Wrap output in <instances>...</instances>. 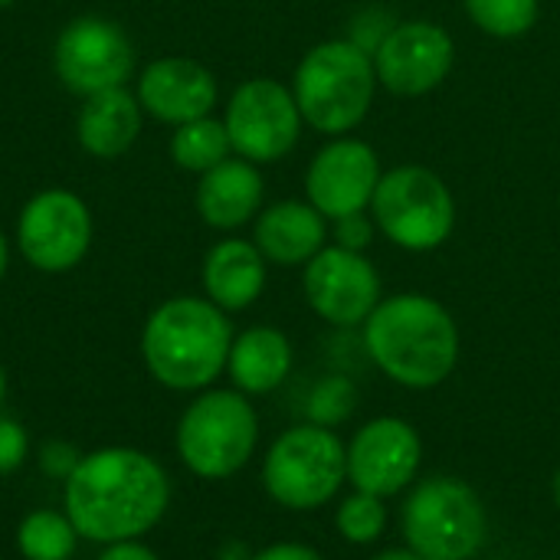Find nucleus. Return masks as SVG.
<instances>
[{"instance_id": "f257e3e1", "label": "nucleus", "mask_w": 560, "mask_h": 560, "mask_svg": "<svg viewBox=\"0 0 560 560\" xmlns=\"http://www.w3.org/2000/svg\"><path fill=\"white\" fill-rule=\"evenodd\" d=\"M171 509V476L135 446H102L82 453L62 482V512L79 538L92 545L141 541Z\"/></svg>"}, {"instance_id": "f03ea898", "label": "nucleus", "mask_w": 560, "mask_h": 560, "mask_svg": "<svg viewBox=\"0 0 560 560\" xmlns=\"http://www.w3.org/2000/svg\"><path fill=\"white\" fill-rule=\"evenodd\" d=\"M364 348L394 384L433 390L459 364V328L436 299L404 292L381 299L371 312L364 322Z\"/></svg>"}, {"instance_id": "7ed1b4c3", "label": "nucleus", "mask_w": 560, "mask_h": 560, "mask_svg": "<svg viewBox=\"0 0 560 560\" xmlns=\"http://www.w3.org/2000/svg\"><path fill=\"white\" fill-rule=\"evenodd\" d=\"M233 325L210 299L177 295L161 302L141 328V361L148 374L177 394H200L226 371Z\"/></svg>"}, {"instance_id": "20e7f679", "label": "nucleus", "mask_w": 560, "mask_h": 560, "mask_svg": "<svg viewBox=\"0 0 560 560\" xmlns=\"http://www.w3.org/2000/svg\"><path fill=\"white\" fill-rule=\"evenodd\" d=\"M374 56L354 39H328L312 46L292 79L302 121L335 138L364 121L374 102Z\"/></svg>"}, {"instance_id": "39448f33", "label": "nucleus", "mask_w": 560, "mask_h": 560, "mask_svg": "<svg viewBox=\"0 0 560 560\" xmlns=\"http://www.w3.org/2000/svg\"><path fill=\"white\" fill-rule=\"evenodd\" d=\"M259 443V417L236 387H207L177 420L174 446L197 479H230L253 459Z\"/></svg>"}, {"instance_id": "423d86ee", "label": "nucleus", "mask_w": 560, "mask_h": 560, "mask_svg": "<svg viewBox=\"0 0 560 560\" xmlns=\"http://www.w3.org/2000/svg\"><path fill=\"white\" fill-rule=\"evenodd\" d=\"M407 548L423 560H472L489 541L482 495L456 476H430L404 502Z\"/></svg>"}, {"instance_id": "0eeeda50", "label": "nucleus", "mask_w": 560, "mask_h": 560, "mask_svg": "<svg viewBox=\"0 0 560 560\" xmlns=\"http://www.w3.org/2000/svg\"><path fill=\"white\" fill-rule=\"evenodd\" d=\"M348 482V446L318 423H299L276 436L262 459L266 495L289 512L328 505Z\"/></svg>"}, {"instance_id": "6e6552de", "label": "nucleus", "mask_w": 560, "mask_h": 560, "mask_svg": "<svg viewBox=\"0 0 560 560\" xmlns=\"http://www.w3.org/2000/svg\"><path fill=\"white\" fill-rule=\"evenodd\" d=\"M371 213L377 230L400 249L430 253L453 236L456 200L446 180L420 164L394 167L381 177Z\"/></svg>"}, {"instance_id": "1a4fd4ad", "label": "nucleus", "mask_w": 560, "mask_h": 560, "mask_svg": "<svg viewBox=\"0 0 560 560\" xmlns=\"http://www.w3.org/2000/svg\"><path fill=\"white\" fill-rule=\"evenodd\" d=\"M92 230L89 203L72 190L49 187L23 203L16 220V249L36 272L59 276L85 259Z\"/></svg>"}, {"instance_id": "9d476101", "label": "nucleus", "mask_w": 560, "mask_h": 560, "mask_svg": "<svg viewBox=\"0 0 560 560\" xmlns=\"http://www.w3.org/2000/svg\"><path fill=\"white\" fill-rule=\"evenodd\" d=\"M223 125L236 158H246L253 164H272L299 144L305 121L292 89L259 75L246 79L230 95Z\"/></svg>"}, {"instance_id": "9b49d317", "label": "nucleus", "mask_w": 560, "mask_h": 560, "mask_svg": "<svg viewBox=\"0 0 560 560\" xmlns=\"http://www.w3.org/2000/svg\"><path fill=\"white\" fill-rule=\"evenodd\" d=\"M52 69L72 95L89 98L128 85L135 72V46L115 20L79 16L59 30Z\"/></svg>"}, {"instance_id": "f8f14e48", "label": "nucleus", "mask_w": 560, "mask_h": 560, "mask_svg": "<svg viewBox=\"0 0 560 560\" xmlns=\"http://www.w3.org/2000/svg\"><path fill=\"white\" fill-rule=\"evenodd\" d=\"M302 289L312 312L335 328L364 325L381 305V276L374 262L345 246H325L315 253L305 262Z\"/></svg>"}, {"instance_id": "ddd939ff", "label": "nucleus", "mask_w": 560, "mask_h": 560, "mask_svg": "<svg viewBox=\"0 0 560 560\" xmlns=\"http://www.w3.org/2000/svg\"><path fill=\"white\" fill-rule=\"evenodd\" d=\"M420 463L423 440L400 417H377L348 443V482L377 499L400 495L407 486H413Z\"/></svg>"}, {"instance_id": "4468645a", "label": "nucleus", "mask_w": 560, "mask_h": 560, "mask_svg": "<svg viewBox=\"0 0 560 560\" xmlns=\"http://www.w3.org/2000/svg\"><path fill=\"white\" fill-rule=\"evenodd\" d=\"M374 56L377 82L394 95H427L450 75L456 62L453 36L430 20L397 23L381 43Z\"/></svg>"}, {"instance_id": "2eb2a0df", "label": "nucleus", "mask_w": 560, "mask_h": 560, "mask_svg": "<svg viewBox=\"0 0 560 560\" xmlns=\"http://www.w3.org/2000/svg\"><path fill=\"white\" fill-rule=\"evenodd\" d=\"M381 177V158L368 141L335 138L312 158L305 194L325 220H341L371 207Z\"/></svg>"}, {"instance_id": "dca6fc26", "label": "nucleus", "mask_w": 560, "mask_h": 560, "mask_svg": "<svg viewBox=\"0 0 560 560\" xmlns=\"http://www.w3.org/2000/svg\"><path fill=\"white\" fill-rule=\"evenodd\" d=\"M144 115L164 125H187L207 118L220 98L217 79L207 66L187 56H161L148 62L135 89Z\"/></svg>"}, {"instance_id": "f3484780", "label": "nucleus", "mask_w": 560, "mask_h": 560, "mask_svg": "<svg viewBox=\"0 0 560 560\" xmlns=\"http://www.w3.org/2000/svg\"><path fill=\"white\" fill-rule=\"evenodd\" d=\"M262 174L246 158H226L223 164L200 174L194 203L207 226L240 230L262 210Z\"/></svg>"}, {"instance_id": "a211bd4d", "label": "nucleus", "mask_w": 560, "mask_h": 560, "mask_svg": "<svg viewBox=\"0 0 560 560\" xmlns=\"http://www.w3.org/2000/svg\"><path fill=\"white\" fill-rule=\"evenodd\" d=\"M144 125V108L128 85L95 92L82 98V108L75 115V138L79 148L98 161H115L121 158L141 135Z\"/></svg>"}, {"instance_id": "6ab92c4d", "label": "nucleus", "mask_w": 560, "mask_h": 560, "mask_svg": "<svg viewBox=\"0 0 560 560\" xmlns=\"http://www.w3.org/2000/svg\"><path fill=\"white\" fill-rule=\"evenodd\" d=\"M325 217L308 200H279L256 217L253 243L272 266H305L325 249Z\"/></svg>"}, {"instance_id": "aec40b11", "label": "nucleus", "mask_w": 560, "mask_h": 560, "mask_svg": "<svg viewBox=\"0 0 560 560\" xmlns=\"http://www.w3.org/2000/svg\"><path fill=\"white\" fill-rule=\"evenodd\" d=\"M200 279H203L207 299L217 308H223L226 315L230 312H243L266 289V256L249 240H236V236L220 240L203 256Z\"/></svg>"}, {"instance_id": "412c9836", "label": "nucleus", "mask_w": 560, "mask_h": 560, "mask_svg": "<svg viewBox=\"0 0 560 560\" xmlns=\"http://www.w3.org/2000/svg\"><path fill=\"white\" fill-rule=\"evenodd\" d=\"M289 371H292V345L279 328L256 325L233 338L226 374L240 394L246 397L272 394L276 387L285 384Z\"/></svg>"}, {"instance_id": "4be33fe9", "label": "nucleus", "mask_w": 560, "mask_h": 560, "mask_svg": "<svg viewBox=\"0 0 560 560\" xmlns=\"http://www.w3.org/2000/svg\"><path fill=\"white\" fill-rule=\"evenodd\" d=\"M233 154L226 125L213 115L177 125L171 135V158L177 167L190 171V174H207L210 167L223 164Z\"/></svg>"}, {"instance_id": "5701e85b", "label": "nucleus", "mask_w": 560, "mask_h": 560, "mask_svg": "<svg viewBox=\"0 0 560 560\" xmlns=\"http://www.w3.org/2000/svg\"><path fill=\"white\" fill-rule=\"evenodd\" d=\"M79 532L66 512L36 509L16 525V551L23 560H72Z\"/></svg>"}, {"instance_id": "b1692460", "label": "nucleus", "mask_w": 560, "mask_h": 560, "mask_svg": "<svg viewBox=\"0 0 560 560\" xmlns=\"http://www.w3.org/2000/svg\"><path fill=\"white\" fill-rule=\"evenodd\" d=\"M466 13L472 23L499 39H515L525 36L541 13L538 0H466Z\"/></svg>"}, {"instance_id": "393cba45", "label": "nucleus", "mask_w": 560, "mask_h": 560, "mask_svg": "<svg viewBox=\"0 0 560 560\" xmlns=\"http://www.w3.org/2000/svg\"><path fill=\"white\" fill-rule=\"evenodd\" d=\"M335 528L348 545H374L387 528V505L377 495L351 492L335 515Z\"/></svg>"}, {"instance_id": "a878e982", "label": "nucleus", "mask_w": 560, "mask_h": 560, "mask_svg": "<svg viewBox=\"0 0 560 560\" xmlns=\"http://www.w3.org/2000/svg\"><path fill=\"white\" fill-rule=\"evenodd\" d=\"M354 404H358V394L348 377H325L315 384L308 397V423L335 430L354 413Z\"/></svg>"}, {"instance_id": "bb28decb", "label": "nucleus", "mask_w": 560, "mask_h": 560, "mask_svg": "<svg viewBox=\"0 0 560 560\" xmlns=\"http://www.w3.org/2000/svg\"><path fill=\"white\" fill-rule=\"evenodd\" d=\"M26 453H30V436H26V430H23L16 420L0 417V476L16 472V469L26 463Z\"/></svg>"}, {"instance_id": "cd10ccee", "label": "nucleus", "mask_w": 560, "mask_h": 560, "mask_svg": "<svg viewBox=\"0 0 560 560\" xmlns=\"http://www.w3.org/2000/svg\"><path fill=\"white\" fill-rule=\"evenodd\" d=\"M79 459H82V453L79 450H72L69 443H46L43 450H39V469L49 476V479H59V482H66L69 476H72V469L79 466Z\"/></svg>"}, {"instance_id": "c85d7f7f", "label": "nucleus", "mask_w": 560, "mask_h": 560, "mask_svg": "<svg viewBox=\"0 0 560 560\" xmlns=\"http://www.w3.org/2000/svg\"><path fill=\"white\" fill-rule=\"evenodd\" d=\"M374 236V223L368 220V213H351V217H341L335 220V246H345V249H354V253H364V246L371 243Z\"/></svg>"}, {"instance_id": "c756f323", "label": "nucleus", "mask_w": 560, "mask_h": 560, "mask_svg": "<svg viewBox=\"0 0 560 560\" xmlns=\"http://www.w3.org/2000/svg\"><path fill=\"white\" fill-rule=\"evenodd\" d=\"M249 560H325L315 548L308 545H295V541H282V545H269L259 555H253Z\"/></svg>"}, {"instance_id": "7c9ffc66", "label": "nucleus", "mask_w": 560, "mask_h": 560, "mask_svg": "<svg viewBox=\"0 0 560 560\" xmlns=\"http://www.w3.org/2000/svg\"><path fill=\"white\" fill-rule=\"evenodd\" d=\"M95 560H161L144 541H121V545H108L102 548V555Z\"/></svg>"}, {"instance_id": "2f4dec72", "label": "nucleus", "mask_w": 560, "mask_h": 560, "mask_svg": "<svg viewBox=\"0 0 560 560\" xmlns=\"http://www.w3.org/2000/svg\"><path fill=\"white\" fill-rule=\"evenodd\" d=\"M371 560H423L417 551H410V548H387V551H381V555H374Z\"/></svg>"}, {"instance_id": "473e14b6", "label": "nucleus", "mask_w": 560, "mask_h": 560, "mask_svg": "<svg viewBox=\"0 0 560 560\" xmlns=\"http://www.w3.org/2000/svg\"><path fill=\"white\" fill-rule=\"evenodd\" d=\"M7 266H10V246H7V236L0 230V279L7 276Z\"/></svg>"}, {"instance_id": "72a5a7b5", "label": "nucleus", "mask_w": 560, "mask_h": 560, "mask_svg": "<svg viewBox=\"0 0 560 560\" xmlns=\"http://www.w3.org/2000/svg\"><path fill=\"white\" fill-rule=\"evenodd\" d=\"M551 495H555V505L560 509V469L555 472V482H551Z\"/></svg>"}, {"instance_id": "f704fd0d", "label": "nucleus", "mask_w": 560, "mask_h": 560, "mask_svg": "<svg viewBox=\"0 0 560 560\" xmlns=\"http://www.w3.org/2000/svg\"><path fill=\"white\" fill-rule=\"evenodd\" d=\"M3 400H7V371L0 368V407H3Z\"/></svg>"}, {"instance_id": "c9c22d12", "label": "nucleus", "mask_w": 560, "mask_h": 560, "mask_svg": "<svg viewBox=\"0 0 560 560\" xmlns=\"http://www.w3.org/2000/svg\"><path fill=\"white\" fill-rule=\"evenodd\" d=\"M10 3H13V0H0V7H10Z\"/></svg>"}]
</instances>
